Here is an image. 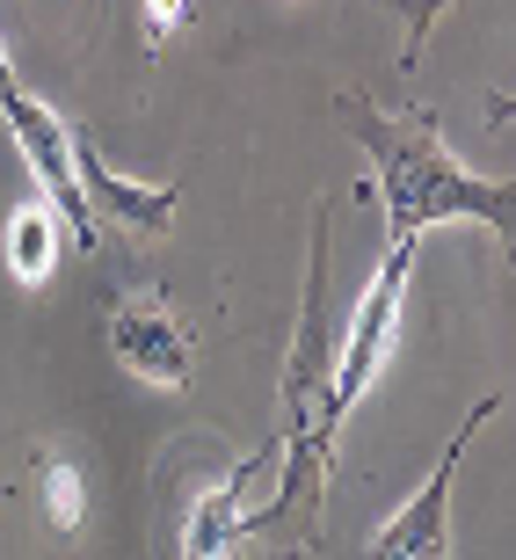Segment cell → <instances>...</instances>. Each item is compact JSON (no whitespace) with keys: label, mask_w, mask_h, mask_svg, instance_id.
I'll list each match as a JSON object with an SVG mask.
<instances>
[{"label":"cell","mask_w":516,"mask_h":560,"mask_svg":"<svg viewBox=\"0 0 516 560\" xmlns=\"http://www.w3.org/2000/svg\"><path fill=\"white\" fill-rule=\"evenodd\" d=\"M328 233L335 205L320 197L313 211V255H306V306L298 335L284 357V430H277V502L255 510V532H291L298 546L320 539V510H328V466H335V313H328Z\"/></svg>","instance_id":"obj_1"},{"label":"cell","mask_w":516,"mask_h":560,"mask_svg":"<svg viewBox=\"0 0 516 560\" xmlns=\"http://www.w3.org/2000/svg\"><path fill=\"white\" fill-rule=\"evenodd\" d=\"M335 117H342L350 139L372 153V205H386V233L422 241V226L480 219V226H495L502 255H509V270H516V175L509 183L466 175V167L452 161V145L436 139L430 109H400V117H386L364 88L335 95Z\"/></svg>","instance_id":"obj_2"},{"label":"cell","mask_w":516,"mask_h":560,"mask_svg":"<svg viewBox=\"0 0 516 560\" xmlns=\"http://www.w3.org/2000/svg\"><path fill=\"white\" fill-rule=\"evenodd\" d=\"M0 117H8V131H15L22 167L37 175V197L59 211L66 241H73V248H95V205H87L81 167H73V125H59V109L37 103L22 81L0 88Z\"/></svg>","instance_id":"obj_3"},{"label":"cell","mask_w":516,"mask_h":560,"mask_svg":"<svg viewBox=\"0 0 516 560\" xmlns=\"http://www.w3.org/2000/svg\"><path fill=\"white\" fill-rule=\"evenodd\" d=\"M408 270H414V241L386 233V262H378V277L364 284V299H356L350 335L335 342V394H342V416H350L356 400L372 394L378 364H386L392 335H400V306H408Z\"/></svg>","instance_id":"obj_4"},{"label":"cell","mask_w":516,"mask_h":560,"mask_svg":"<svg viewBox=\"0 0 516 560\" xmlns=\"http://www.w3.org/2000/svg\"><path fill=\"white\" fill-rule=\"evenodd\" d=\"M109 350L145 386H189V372H197V335L161 291H131L109 306Z\"/></svg>","instance_id":"obj_5"},{"label":"cell","mask_w":516,"mask_h":560,"mask_svg":"<svg viewBox=\"0 0 516 560\" xmlns=\"http://www.w3.org/2000/svg\"><path fill=\"white\" fill-rule=\"evenodd\" d=\"M495 408H502V400L488 394V400L473 408V416H466V430H458L452 444H444V458H436V474L422 480V488H414V502L400 510V517L378 524L364 553H378V560H392V553H422V560L452 553V474H458V458H466V444H473V430H480L488 416H495Z\"/></svg>","instance_id":"obj_6"},{"label":"cell","mask_w":516,"mask_h":560,"mask_svg":"<svg viewBox=\"0 0 516 560\" xmlns=\"http://www.w3.org/2000/svg\"><path fill=\"white\" fill-rule=\"evenodd\" d=\"M262 466H269V452L233 458V474H219L204 495H197V510H189V524H183V553L189 560H219V553H233V546L255 532V510L241 502V488H248Z\"/></svg>","instance_id":"obj_7"},{"label":"cell","mask_w":516,"mask_h":560,"mask_svg":"<svg viewBox=\"0 0 516 560\" xmlns=\"http://www.w3.org/2000/svg\"><path fill=\"white\" fill-rule=\"evenodd\" d=\"M73 167H81L87 205L109 211L117 226H139V233H167L175 226V189H145V183H131V175H117V167L95 153L87 131H73Z\"/></svg>","instance_id":"obj_8"},{"label":"cell","mask_w":516,"mask_h":560,"mask_svg":"<svg viewBox=\"0 0 516 560\" xmlns=\"http://www.w3.org/2000/svg\"><path fill=\"white\" fill-rule=\"evenodd\" d=\"M51 255H59V211L51 205H22L15 219H8V270H15L22 284H44Z\"/></svg>","instance_id":"obj_9"},{"label":"cell","mask_w":516,"mask_h":560,"mask_svg":"<svg viewBox=\"0 0 516 560\" xmlns=\"http://www.w3.org/2000/svg\"><path fill=\"white\" fill-rule=\"evenodd\" d=\"M44 517L59 524V532H81L87 495H81V474L73 466H44Z\"/></svg>","instance_id":"obj_10"},{"label":"cell","mask_w":516,"mask_h":560,"mask_svg":"<svg viewBox=\"0 0 516 560\" xmlns=\"http://www.w3.org/2000/svg\"><path fill=\"white\" fill-rule=\"evenodd\" d=\"M392 15L408 22V44H400V73H414V59H422V44H430V30H436V15L452 8V0H386Z\"/></svg>","instance_id":"obj_11"},{"label":"cell","mask_w":516,"mask_h":560,"mask_svg":"<svg viewBox=\"0 0 516 560\" xmlns=\"http://www.w3.org/2000/svg\"><path fill=\"white\" fill-rule=\"evenodd\" d=\"M189 8H197V0H145V44H167L189 22Z\"/></svg>","instance_id":"obj_12"},{"label":"cell","mask_w":516,"mask_h":560,"mask_svg":"<svg viewBox=\"0 0 516 560\" xmlns=\"http://www.w3.org/2000/svg\"><path fill=\"white\" fill-rule=\"evenodd\" d=\"M488 125H516V95H488Z\"/></svg>","instance_id":"obj_13"},{"label":"cell","mask_w":516,"mask_h":560,"mask_svg":"<svg viewBox=\"0 0 516 560\" xmlns=\"http://www.w3.org/2000/svg\"><path fill=\"white\" fill-rule=\"evenodd\" d=\"M8 81H15V66H8V44H0V88H8Z\"/></svg>","instance_id":"obj_14"}]
</instances>
